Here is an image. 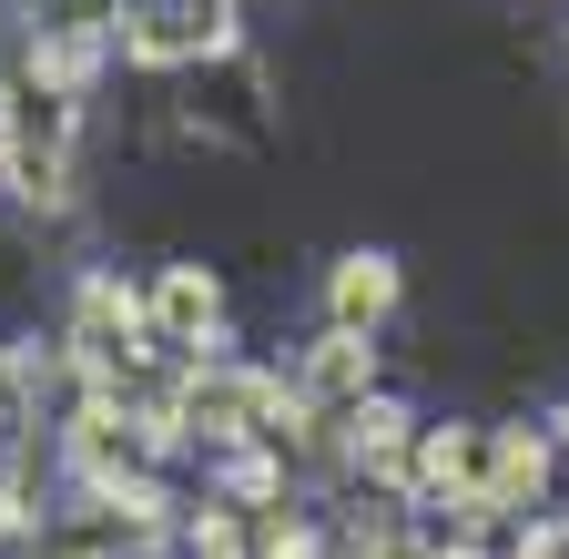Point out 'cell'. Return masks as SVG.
Returning a JSON list of instances; mask_svg holds the SVG:
<instances>
[{"instance_id": "1", "label": "cell", "mask_w": 569, "mask_h": 559, "mask_svg": "<svg viewBox=\"0 0 569 559\" xmlns=\"http://www.w3.org/2000/svg\"><path fill=\"white\" fill-rule=\"evenodd\" d=\"M82 357L92 367H122L132 357V296L122 286H82Z\"/></svg>"}, {"instance_id": "2", "label": "cell", "mask_w": 569, "mask_h": 559, "mask_svg": "<svg viewBox=\"0 0 569 559\" xmlns=\"http://www.w3.org/2000/svg\"><path fill=\"white\" fill-rule=\"evenodd\" d=\"M387 306H397V264H387V254H346V274H336V316H346V336L377 326Z\"/></svg>"}, {"instance_id": "3", "label": "cell", "mask_w": 569, "mask_h": 559, "mask_svg": "<svg viewBox=\"0 0 569 559\" xmlns=\"http://www.w3.org/2000/svg\"><path fill=\"white\" fill-rule=\"evenodd\" d=\"M539 468H549V448H539V438H498V478H488V509H498V499H529V488H539Z\"/></svg>"}, {"instance_id": "4", "label": "cell", "mask_w": 569, "mask_h": 559, "mask_svg": "<svg viewBox=\"0 0 569 559\" xmlns=\"http://www.w3.org/2000/svg\"><path fill=\"white\" fill-rule=\"evenodd\" d=\"M163 326L173 336H203L213 326V286H203V274H163Z\"/></svg>"}, {"instance_id": "5", "label": "cell", "mask_w": 569, "mask_h": 559, "mask_svg": "<svg viewBox=\"0 0 569 559\" xmlns=\"http://www.w3.org/2000/svg\"><path fill=\"white\" fill-rule=\"evenodd\" d=\"M316 387H326V397H356V387H367V346H356V336H326Z\"/></svg>"}, {"instance_id": "6", "label": "cell", "mask_w": 569, "mask_h": 559, "mask_svg": "<svg viewBox=\"0 0 569 559\" xmlns=\"http://www.w3.org/2000/svg\"><path fill=\"white\" fill-rule=\"evenodd\" d=\"M448 478H468V438H427V488H448Z\"/></svg>"}]
</instances>
